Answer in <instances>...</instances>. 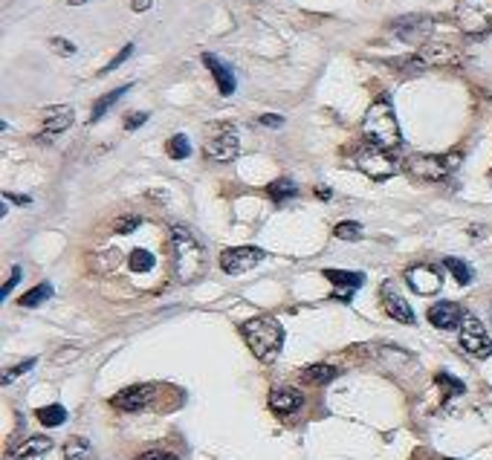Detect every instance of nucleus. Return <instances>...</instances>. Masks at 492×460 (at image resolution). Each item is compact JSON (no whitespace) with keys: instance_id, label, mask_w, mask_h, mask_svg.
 Instances as JSON below:
<instances>
[{"instance_id":"12","label":"nucleus","mask_w":492,"mask_h":460,"mask_svg":"<svg viewBox=\"0 0 492 460\" xmlns=\"http://www.w3.org/2000/svg\"><path fill=\"white\" fill-rule=\"evenodd\" d=\"M264 261V249L258 247H235V249H226L220 255V270L226 275H241L246 270H252V266H258Z\"/></svg>"},{"instance_id":"14","label":"nucleus","mask_w":492,"mask_h":460,"mask_svg":"<svg viewBox=\"0 0 492 460\" xmlns=\"http://www.w3.org/2000/svg\"><path fill=\"white\" fill-rule=\"evenodd\" d=\"M154 400V385H131V388L119 391L110 402L119 411H142Z\"/></svg>"},{"instance_id":"39","label":"nucleus","mask_w":492,"mask_h":460,"mask_svg":"<svg viewBox=\"0 0 492 460\" xmlns=\"http://www.w3.org/2000/svg\"><path fill=\"white\" fill-rule=\"evenodd\" d=\"M258 122H261L264 128H281V125H284V116H275V113H264L261 119H258Z\"/></svg>"},{"instance_id":"22","label":"nucleus","mask_w":492,"mask_h":460,"mask_svg":"<svg viewBox=\"0 0 492 460\" xmlns=\"http://www.w3.org/2000/svg\"><path fill=\"white\" fill-rule=\"evenodd\" d=\"M131 90V84H122V87H116V90H110V93H105L102 96V99L96 102V105H93V110H90V122H99V119L116 105V102H119L122 99V96Z\"/></svg>"},{"instance_id":"11","label":"nucleus","mask_w":492,"mask_h":460,"mask_svg":"<svg viewBox=\"0 0 492 460\" xmlns=\"http://www.w3.org/2000/svg\"><path fill=\"white\" fill-rule=\"evenodd\" d=\"M406 284L414 289L417 296H434L443 287V275L432 263H417V266H408L406 270Z\"/></svg>"},{"instance_id":"37","label":"nucleus","mask_w":492,"mask_h":460,"mask_svg":"<svg viewBox=\"0 0 492 460\" xmlns=\"http://www.w3.org/2000/svg\"><path fill=\"white\" fill-rule=\"evenodd\" d=\"M148 122V113H131L125 119V131H136V128H142Z\"/></svg>"},{"instance_id":"43","label":"nucleus","mask_w":492,"mask_h":460,"mask_svg":"<svg viewBox=\"0 0 492 460\" xmlns=\"http://www.w3.org/2000/svg\"><path fill=\"white\" fill-rule=\"evenodd\" d=\"M69 6H84V4H90V0H67Z\"/></svg>"},{"instance_id":"3","label":"nucleus","mask_w":492,"mask_h":460,"mask_svg":"<svg viewBox=\"0 0 492 460\" xmlns=\"http://www.w3.org/2000/svg\"><path fill=\"white\" fill-rule=\"evenodd\" d=\"M171 255H174V272L182 284L194 281L203 272V247L200 240L185 229V226H171Z\"/></svg>"},{"instance_id":"18","label":"nucleus","mask_w":492,"mask_h":460,"mask_svg":"<svg viewBox=\"0 0 492 460\" xmlns=\"http://www.w3.org/2000/svg\"><path fill=\"white\" fill-rule=\"evenodd\" d=\"M203 64L208 67V72L215 76V81H218V90H220V96H232L235 93V76H232V70L218 58V55H212V53H203Z\"/></svg>"},{"instance_id":"30","label":"nucleus","mask_w":492,"mask_h":460,"mask_svg":"<svg viewBox=\"0 0 492 460\" xmlns=\"http://www.w3.org/2000/svg\"><path fill=\"white\" fill-rule=\"evenodd\" d=\"M333 235H336L339 240H359V237H362V226H359L357 221H342V223H336Z\"/></svg>"},{"instance_id":"31","label":"nucleus","mask_w":492,"mask_h":460,"mask_svg":"<svg viewBox=\"0 0 492 460\" xmlns=\"http://www.w3.org/2000/svg\"><path fill=\"white\" fill-rule=\"evenodd\" d=\"M131 270H133V272H148V270H154V255L145 252V249L131 252Z\"/></svg>"},{"instance_id":"36","label":"nucleus","mask_w":492,"mask_h":460,"mask_svg":"<svg viewBox=\"0 0 492 460\" xmlns=\"http://www.w3.org/2000/svg\"><path fill=\"white\" fill-rule=\"evenodd\" d=\"M20 281V266H12V275H9V281L4 284V287H0V298H6L9 293H12V289H15V284Z\"/></svg>"},{"instance_id":"25","label":"nucleus","mask_w":492,"mask_h":460,"mask_svg":"<svg viewBox=\"0 0 492 460\" xmlns=\"http://www.w3.org/2000/svg\"><path fill=\"white\" fill-rule=\"evenodd\" d=\"M53 293H55V289H53V284H38V287H32L29 289V293H23L20 296V307H38V304H44V301H50L53 298Z\"/></svg>"},{"instance_id":"9","label":"nucleus","mask_w":492,"mask_h":460,"mask_svg":"<svg viewBox=\"0 0 492 460\" xmlns=\"http://www.w3.org/2000/svg\"><path fill=\"white\" fill-rule=\"evenodd\" d=\"M460 348L475 359L492 356V339H489L486 327L472 316V313H466L463 322H460Z\"/></svg>"},{"instance_id":"28","label":"nucleus","mask_w":492,"mask_h":460,"mask_svg":"<svg viewBox=\"0 0 492 460\" xmlns=\"http://www.w3.org/2000/svg\"><path fill=\"white\" fill-rule=\"evenodd\" d=\"M166 154L171 159H185L192 154V145H189V136H182V133H174L168 142H166Z\"/></svg>"},{"instance_id":"20","label":"nucleus","mask_w":492,"mask_h":460,"mask_svg":"<svg viewBox=\"0 0 492 460\" xmlns=\"http://www.w3.org/2000/svg\"><path fill=\"white\" fill-rule=\"evenodd\" d=\"M64 460H99V454H96V449L90 446V440L69 438L64 443Z\"/></svg>"},{"instance_id":"19","label":"nucleus","mask_w":492,"mask_h":460,"mask_svg":"<svg viewBox=\"0 0 492 460\" xmlns=\"http://www.w3.org/2000/svg\"><path fill=\"white\" fill-rule=\"evenodd\" d=\"M53 449V440L44 438V434H35V438H27L18 449H15V460H44Z\"/></svg>"},{"instance_id":"8","label":"nucleus","mask_w":492,"mask_h":460,"mask_svg":"<svg viewBox=\"0 0 492 460\" xmlns=\"http://www.w3.org/2000/svg\"><path fill=\"white\" fill-rule=\"evenodd\" d=\"M458 64V50L449 44H423L411 58H400V67L414 72V70H426V67H446Z\"/></svg>"},{"instance_id":"24","label":"nucleus","mask_w":492,"mask_h":460,"mask_svg":"<svg viewBox=\"0 0 492 460\" xmlns=\"http://www.w3.org/2000/svg\"><path fill=\"white\" fill-rule=\"evenodd\" d=\"M443 266L452 272V278L460 284V287H466V284H472V278H475V272H472V266L466 263V261H460V258H443Z\"/></svg>"},{"instance_id":"6","label":"nucleus","mask_w":492,"mask_h":460,"mask_svg":"<svg viewBox=\"0 0 492 460\" xmlns=\"http://www.w3.org/2000/svg\"><path fill=\"white\" fill-rule=\"evenodd\" d=\"M238 154H241V139H238L235 125L218 122L206 136V157L215 162H232Z\"/></svg>"},{"instance_id":"2","label":"nucleus","mask_w":492,"mask_h":460,"mask_svg":"<svg viewBox=\"0 0 492 460\" xmlns=\"http://www.w3.org/2000/svg\"><path fill=\"white\" fill-rule=\"evenodd\" d=\"M241 336L249 345V350L261 362H275L281 348H284V327L272 316H258L241 324Z\"/></svg>"},{"instance_id":"27","label":"nucleus","mask_w":492,"mask_h":460,"mask_svg":"<svg viewBox=\"0 0 492 460\" xmlns=\"http://www.w3.org/2000/svg\"><path fill=\"white\" fill-rule=\"evenodd\" d=\"M267 195L275 200V203H287V200H293L295 195H298V188H295V183L293 180H275L270 188H267Z\"/></svg>"},{"instance_id":"34","label":"nucleus","mask_w":492,"mask_h":460,"mask_svg":"<svg viewBox=\"0 0 492 460\" xmlns=\"http://www.w3.org/2000/svg\"><path fill=\"white\" fill-rule=\"evenodd\" d=\"M131 55H133V44H125V46H122V53L116 55V58H113V61H110V64H107V67H105L102 72H110V70H116V67H119V64H125V61H128Z\"/></svg>"},{"instance_id":"4","label":"nucleus","mask_w":492,"mask_h":460,"mask_svg":"<svg viewBox=\"0 0 492 460\" xmlns=\"http://www.w3.org/2000/svg\"><path fill=\"white\" fill-rule=\"evenodd\" d=\"M357 168L365 177L383 183V180H391L397 171H400V159L394 157V151L368 142V145H362V148L357 151Z\"/></svg>"},{"instance_id":"38","label":"nucleus","mask_w":492,"mask_h":460,"mask_svg":"<svg viewBox=\"0 0 492 460\" xmlns=\"http://www.w3.org/2000/svg\"><path fill=\"white\" fill-rule=\"evenodd\" d=\"M139 460H180L177 454H171V452H162V449H154V452H145Z\"/></svg>"},{"instance_id":"29","label":"nucleus","mask_w":492,"mask_h":460,"mask_svg":"<svg viewBox=\"0 0 492 460\" xmlns=\"http://www.w3.org/2000/svg\"><path fill=\"white\" fill-rule=\"evenodd\" d=\"M434 382H437L440 388H443V394H446V400H449V397H460V394L466 391V385H463L460 379H455L452 374H446V371H440V374L434 376Z\"/></svg>"},{"instance_id":"10","label":"nucleus","mask_w":492,"mask_h":460,"mask_svg":"<svg viewBox=\"0 0 492 460\" xmlns=\"http://www.w3.org/2000/svg\"><path fill=\"white\" fill-rule=\"evenodd\" d=\"M432 29H434V20L429 15H406L391 23V32L406 44H426Z\"/></svg>"},{"instance_id":"7","label":"nucleus","mask_w":492,"mask_h":460,"mask_svg":"<svg viewBox=\"0 0 492 460\" xmlns=\"http://www.w3.org/2000/svg\"><path fill=\"white\" fill-rule=\"evenodd\" d=\"M460 162V154H449V157H440V154H417L408 159V168L411 174L420 177V180H429V183H437V180H446L455 165Z\"/></svg>"},{"instance_id":"42","label":"nucleus","mask_w":492,"mask_h":460,"mask_svg":"<svg viewBox=\"0 0 492 460\" xmlns=\"http://www.w3.org/2000/svg\"><path fill=\"white\" fill-rule=\"evenodd\" d=\"M316 197H319V200H331V197H333V191H331V188H324V185H319V188H316Z\"/></svg>"},{"instance_id":"32","label":"nucleus","mask_w":492,"mask_h":460,"mask_svg":"<svg viewBox=\"0 0 492 460\" xmlns=\"http://www.w3.org/2000/svg\"><path fill=\"white\" fill-rule=\"evenodd\" d=\"M50 50L61 58H69V55H76V44L67 38H50Z\"/></svg>"},{"instance_id":"5","label":"nucleus","mask_w":492,"mask_h":460,"mask_svg":"<svg viewBox=\"0 0 492 460\" xmlns=\"http://www.w3.org/2000/svg\"><path fill=\"white\" fill-rule=\"evenodd\" d=\"M455 20L466 35L492 32V0H458Z\"/></svg>"},{"instance_id":"23","label":"nucleus","mask_w":492,"mask_h":460,"mask_svg":"<svg viewBox=\"0 0 492 460\" xmlns=\"http://www.w3.org/2000/svg\"><path fill=\"white\" fill-rule=\"evenodd\" d=\"M339 376V371L333 365H310V368H304L301 379L307 382V385H327V382H333Z\"/></svg>"},{"instance_id":"26","label":"nucleus","mask_w":492,"mask_h":460,"mask_svg":"<svg viewBox=\"0 0 492 460\" xmlns=\"http://www.w3.org/2000/svg\"><path fill=\"white\" fill-rule=\"evenodd\" d=\"M35 417H38L44 426L58 428V426L67 423V408H64V405H46V408H38V411H35Z\"/></svg>"},{"instance_id":"35","label":"nucleus","mask_w":492,"mask_h":460,"mask_svg":"<svg viewBox=\"0 0 492 460\" xmlns=\"http://www.w3.org/2000/svg\"><path fill=\"white\" fill-rule=\"evenodd\" d=\"M139 223H142V217H136V214H131V217H125V221H119V223H116V232H119V235H131Z\"/></svg>"},{"instance_id":"1","label":"nucleus","mask_w":492,"mask_h":460,"mask_svg":"<svg viewBox=\"0 0 492 460\" xmlns=\"http://www.w3.org/2000/svg\"><path fill=\"white\" fill-rule=\"evenodd\" d=\"M362 131H365V139L371 145H380V148H388V151H397L403 145V133H400V122H397V113L391 107V102L385 99H377L368 113H365V122H362Z\"/></svg>"},{"instance_id":"16","label":"nucleus","mask_w":492,"mask_h":460,"mask_svg":"<svg viewBox=\"0 0 492 460\" xmlns=\"http://www.w3.org/2000/svg\"><path fill=\"white\" fill-rule=\"evenodd\" d=\"M429 322L440 330H455L463 322V310L455 301H437L429 307Z\"/></svg>"},{"instance_id":"41","label":"nucleus","mask_w":492,"mask_h":460,"mask_svg":"<svg viewBox=\"0 0 492 460\" xmlns=\"http://www.w3.org/2000/svg\"><path fill=\"white\" fill-rule=\"evenodd\" d=\"M4 200H12V203H18V206H29V203H32L29 197H23V195H9V191L4 195Z\"/></svg>"},{"instance_id":"44","label":"nucleus","mask_w":492,"mask_h":460,"mask_svg":"<svg viewBox=\"0 0 492 460\" xmlns=\"http://www.w3.org/2000/svg\"><path fill=\"white\" fill-rule=\"evenodd\" d=\"M446 460H455V457H446Z\"/></svg>"},{"instance_id":"33","label":"nucleus","mask_w":492,"mask_h":460,"mask_svg":"<svg viewBox=\"0 0 492 460\" xmlns=\"http://www.w3.org/2000/svg\"><path fill=\"white\" fill-rule=\"evenodd\" d=\"M35 368V359H27V362H18L15 368H9L6 374H4V385H9V382H15L18 376H23L27 371H32Z\"/></svg>"},{"instance_id":"17","label":"nucleus","mask_w":492,"mask_h":460,"mask_svg":"<svg viewBox=\"0 0 492 460\" xmlns=\"http://www.w3.org/2000/svg\"><path fill=\"white\" fill-rule=\"evenodd\" d=\"M304 405V394L295 388H272L270 391V408L281 417H290Z\"/></svg>"},{"instance_id":"13","label":"nucleus","mask_w":492,"mask_h":460,"mask_svg":"<svg viewBox=\"0 0 492 460\" xmlns=\"http://www.w3.org/2000/svg\"><path fill=\"white\" fill-rule=\"evenodd\" d=\"M380 298H383L385 313H388V316H391L394 322H400V324H414V310L408 307V301H406L400 293H397V287H394L391 281L383 284Z\"/></svg>"},{"instance_id":"40","label":"nucleus","mask_w":492,"mask_h":460,"mask_svg":"<svg viewBox=\"0 0 492 460\" xmlns=\"http://www.w3.org/2000/svg\"><path fill=\"white\" fill-rule=\"evenodd\" d=\"M151 4H154V0H131V9L133 12H148Z\"/></svg>"},{"instance_id":"21","label":"nucleus","mask_w":492,"mask_h":460,"mask_svg":"<svg viewBox=\"0 0 492 460\" xmlns=\"http://www.w3.org/2000/svg\"><path fill=\"white\" fill-rule=\"evenodd\" d=\"M324 278L342 289H347V293H354V289H359L365 284L362 272H345V270H324Z\"/></svg>"},{"instance_id":"15","label":"nucleus","mask_w":492,"mask_h":460,"mask_svg":"<svg viewBox=\"0 0 492 460\" xmlns=\"http://www.w3.org/2000/svg\"><path fill=\"white\" fill-rule=\"evenodd\" d=\"M69 125H73V110L67 105H55L44 113V122H41V136L38 139H53L58 133H64Z\"/></svg>"}]
</instances>
